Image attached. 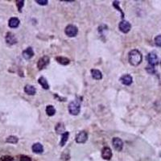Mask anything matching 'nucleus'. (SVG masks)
<instances>
[{"label":"nucleus","mask_w":161,"mask_h":161,"mask_svg":"<svg viewBox=\"0 0 161 161\" xmlns=\"http://www.w3.org/2000/svg\"><path fill=\"white\" fill-rule=\"evenodd\" d=\"M119 28L123 33H127L131 29V24L126 20H122L121 22L119 23Z\"/></svg>","instance_id":"obj_5"},{"label":"nucleus","mask_w":161,"mask_h":161,"mask_svg":"<svg viewBox=\"0 0 161 161\" xmlns=\"http://www.w3.org/2000/svg\"><path fill=\"white\" fill-rule=\"evenodd\" d=\"M35 3H37L38 4H40V5H47L48 4V0H36L35 1Z\"/></svg>","instance_id":"obj_29"},{"label":"nucleus","mask_w":161,"mask_h":161,"mask_svg":"<svg viewBox=\"0 0 161 161\" xmlns=\"http://www.w3.org/2000/svg\"><path fill=\"white\" fill-rule=\"evenodd\" d=\"M68 136H69V133L67 131H65L64 133L62 134L61 143H60V145H61V147H63V146L65 145V143H66V142H67L68 140Z\"/></svg>","instance_id":"obj_19"},{"label":"nucleus","mask_w":161,"mask_h":161,"mask_svg":"<svg viewBox=\"0 0 161 161\" xmlns=\"http://www.w3.org/2000/svg\"><path fill=\"white\" fill-rule=\"evenodd\" d=\"M112 151L109 147H105L102 150V157L106 160H109L112 158Z\"/></svg>","instance_id":"obj_9"},{"label":"nucleus","mask_w":161,"mask_h":161,"mask_svg":"<svg viewBox=\"0 0 161 161\" xmlns=\"http://www.w3.org/2000/svg\"><path fill=\"white\" fill-rule=\"evenodd\" d=\"M24 91L28 95H34L36 92V90L35 88L33 85H27L25 87H24Z\"/></svg>","instance_id":"obj_15"},{"label":"nucleus","mask_w":161,"mask_h":161,"mask_svg":"<svg viewBox=\"0 0 161 161\" xmlns=\"http://www.w3.org/2000/svg\"><path fill=\"white\" fill-rule=\"evenodd\" d=\"M147 60H148V63H149V65H151V66L156 65L158 64V62H159L158 56L154 52H151L150 53H148V56H147Z\"/></svg>","instance_id":"obj_4"},{"label":"nucleus","mask_w":161,"mask_h":161,"mask_svg":"<svg viewBox=\"0 0 161 161\" xmlns=\"http://www.w3.org/2000/svg\"><path fill=\"white\" fill-rule=\"evenodd\" d=\"M143 60V56L140 52L137 49H133L129 52L128 61L129 63L133 66H138Z\"/></svg>","instance_id":"obj_1"},{"label":"nucleus","mask_w":161,"mask_h":161,"mask_svg":"<svg viewBox=\"0 0 161 161\" xmlns=\"http://www.w3.org/2000/svg\"><path fill=\"white\" fill-rule=\"evenodd\" d=\"M64 32L65 34L68 36V37H74L77 35L78 33V28L77 26L73 25V24H69L68 25L65 29H64Z\"/></svg>","instance_id":"obj_3"},{"label":"nucleus","mask_w":161,"mask_h":161,"mask_svg":"<svg viewBox=\"0 0 161 161\" xmlns=\"http://www.w3.org/2000/svg\"><path fill=\"white\" fill-rule=\"evenodd\" d=\"M32 151L34 153H37V154H40V153H42L44 151V147L41 143H34L32 145Z\"/></svg>","instance_id":"obj_13"},{"label":"nucleus","mask_w":161,"mask_h":161,"mask_svg":"<svg viewBox=\"0 0 161 161\" xmlns=\"http://www.w3.org/2000/svg\"><path fill=\"white\" fill-rule=\"evenodd\" d=\"M33 56H34V51H33V49L31 47H29V48H28L23 52V56L26 60L31 59Z\"/></svg>","instance_id":"obj_12"},{"label":"nucleus","mask_w":161,"mask_h":161,"mask_svg":"<svg viewBox=\"0 0 161 161\" xmlns=\"http://www.w3.org/2000/svg\"><path fill=\"white\" fill-rule=\"evenodd\" d=\"M80 110V105L79 102L73 101L68 105V111L73 115H77Z\"/></svg>","instance_id":"obj_2"},{"label":"nucleus","mask_w":161,"mask_h":161,"mask_svg":"<svg viewBox=\"0 0 161 161\" xmlns=\"http://www.w3.org/2000/svg\"><path fill=\"white\" fill-rule=\"evenodd\" d=\"M147 71H148L149 73H151V74H153L155 73L154 66H151V65H148V67H147Z\"/></svg>","instance_id":"obj_28"},{"label":"nucleus","mask_w":161,"mask_h":161,"mask_svg":"<svg viewBox=\"0 0 161 161\" xmlns=\"http://www.w3.org/2000/svg\"><path fill=\"white\" fill-rule=\"evenodd\" d=\"M112 143L114 148L115 149L116 151H121L123 148V142L120 138H118V137H115V138H113Z\"/></svg>","instance_id":"obj_8"},{"label":"nucleus","mask_w":161,"mask_h":161,"mask_svg":"<svg viewBox=\"0 0 161 161\" xmlns=\"http://www.w3.org/2000/svg\"><path fill=\"white\" fill-rule=\"evenodd\" d=\"M120 81L125 85H130L133 82V79H132V77L131 75L125 74V75H123V76L120 77Z\"/></svg>","instance_id":"obj_10"},{"label":"nucleus","mask_w":161,"mask_h":161,"mask_svg":"<svg viewBox=\"0 0 161 161\" xmlns=\"http://www.w3.org/2000/svg\"><path fill=\"white\" fill-rule=\"evenodd\" d=\"M19 141L18 138L16 136H14V135H11V136H9L6 138V142L7 143H17Z\"/></svg>","instance_id":"obj_22"},{"label":"nucleus","mask_w":161,"mask_h":161,"mask_svg":"<svg viewBox=\"0 0 161 161\" xmlns=\"http://www.w3.org/2000/svg\"><path fill=\"white\" fill-rule=\"evenodd\" d=\"M16 5L18 6V9H19V11H21L22 10V7L24 5V1L23 0H19V1H16Z\"/></svg>","instance_id":"obj_24"},{"label":"nucleus","mask_w":161,"mask_h":161,"mask_svg":"<svg viewBox=\"0 0 161 161\" xmlns=\"http://www.w3.org/2000/svg\"><path fill=\"white\" fill-rule=\"evenodd\" d=\"M56 60L59 64H62V65H67L70 63L69 59L64 57V56H57V57H56Z\"/></svg>","instance_id":"obj_17"},{"label":"nucleus","mask_w":161,"mask_h":161,"mask_svg":"<svg viewBox=\"0 0 161 161\" xmlns=\"http://www.w3.org/2000/svg\"><path fill=\"white\" fill-rule=\"evenodd\" d=\"M46 113L48 116H53L56 113V109L52 105H48L47 107H46Z\"/></svg>","instance_id":"obj_20"},{"label":"nucleus","mask_w":161,"mask_h":161,"mask_svg":"<svg viewBox=\"0 0 161 161\" xmlns=\"http://www.w3.org/2000/svg\"><path fill=\"white\" fill-rule=\"evenodd\" d=\"M39 83L41 85L44 90H48L49 89V85L48 83V80H46V78L44 77H40L39 78Z\"/></svg>","instance_id":"obj_18"},{"label":"nucleus","mask_w":161,"mask_h":161,"mask_svg":"<svg viewBox=\"0 0 161 161\" xmlns=\"http://www.w3.org/2000/svg\"><path fill=\"white\" fill-rule=\"evenodd\" d=\"M91 74H92L93 78H94L95 80H101L102 78V73L98 69H92L91 70Z\"/></svg>","instance_id":"obj_16"},{"label":"nucleus","mask_w":161,"mask_h":161,"mask_svg":"<svg viewBox=\"0 0 161 161\" xmlns=\"http://www.w3.org/2000/svg\"><path fill=\"white\" fill-rule=\"evenodd\" d=\"M19 19L16 17H12L9 19V22H8V25H9L10 28H18L19 25Z\"/></svg>","instance_id":"obj_14"},{"label":"nucleus","mask_w":161,"mask_h":161,"mask_svg":"<svg viewBox=\"0 0 161 161\" xmlns=\"http://www.w3.org/2000/svg\"><path fill=\"white\" fill-rule=\"evenodd\" d=\"M6 41L8 44H15L17 43V40H16V35H14L11 32H7L6 35Z\"/></svg>","instance_id":"obj_11"},{"label":"nucleus","mask_w":161,"mask_h":161,"mask_svg":"<svg viewBox=\"0 0 161 161\" xmlns=\"http://www.w3.org/2000/svg\"><path fill=\"white\" fill-rule=\"evenodd\" d=\"M1 161H13V157L10 155H4L1 157Z\"/></svg>","instance_id":"obj_27"},{"label":"nucleus","mask_w":161,"mask_h":161,"mask_svg":"<svg viewBox=\"0 0 161 161\" xmlns=\"http://www.w3.org/2000/svg\"><path fill=\"white\" fill-rule=\"evenodd\" d=\"M55 130H56V131L57 132L58 134H63L64 133V126L63 125V123H61V122H59L57 123V125L56 126V127H55Z\"/></svg>","instance_id":"obj_21"},{"label":"nucleus","mask_w":161,"mask_h":161,"mask_svg":"<svg viewBox=\"0 0 161 161\" xmlns=\"http://www.w3.org/2000/svg\"><path fill=\"white\" fill-rule=\"evenodd\" d=\"M49 61H50V59L47 56H44L41 57L38 61V63H37V67L40 70H41L43 68H44L48 64H49Z\"/></svg>","instance_id":"obj_7"},{"label":"nucleus","mask_w":161,"mask_h":161,"mask_svg":"<svg viewBox=\"0 0 161 161\" xmlns=\"http://www.w3.org/2000/svg\"><path fill=\"white\" fill-rule=\"evenodd\" d=\"M113 6H114L115 8H117L119 11H120V12L122 13V17L123 18V17H124V14H123V12L122 11L121 8L119 6V2H118V1H114V2H113Z\"/></svg>","instance_id":"obj_25"},{"label":"nucleus","mask_w":161,"mask_h":161,"mask_svg":"<svg viewBox=\"0 0 161 161\" xmlns=\"http://www.w3.org/2000/svg\"><path fill=\"white\" fill-rule=\"evenodd\" d=\"M19 160L20 161H32V159L27 155H20L19 156Z\"/></svg>","instance_id":"obj_26"},{"label":"nucleus","mask_w":161,"mask_h":161,"mask_svg":"<svg viewBox=\"0 0 161 161\" xmlns=\"http://www.w3.org/2000/svg\"><path fill=\"white\" fill-rule=\"evenodd\" d=\"M155 44L158 47H160L161 48V35H157L155 38Z\"/></svg>","instance_id":"obj_23"},{"label":"nucleus","mask_w":161,"mask_h":161,"mask_svg":"<svg viewBox=\"0 0 161 161\" xmlns=\"http://www.w3.org/2000/svg\"><path fill=\"white\" fill-rule=\"evenodd\" d=\"M88 139V134L86 131H82L79 132L76 136V142L77 143H85Z\"/></svg>","instance_id":"obj_6"},{"label":"nucleus","mask_w":161,"mask_h":161,"mask_svg":"<svg viewBox=\"0 0 161 161\" xmlns=\"http://www.w3.org/2000/svg\"><path fill=\"white\" fill-rule=\"evenodd\" d=\"M160 64H161V62H160Z\"/></svg>","instance_id":"obj_30"}]
</instances>
